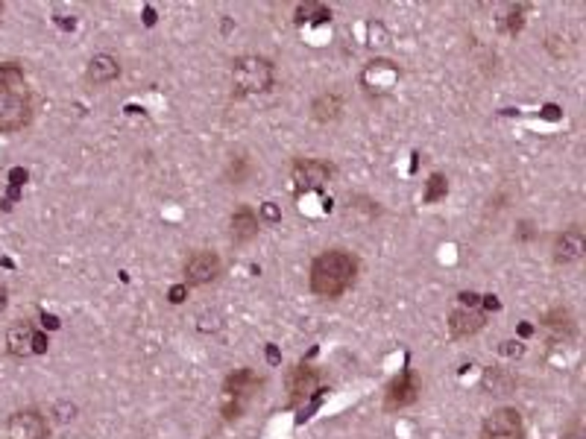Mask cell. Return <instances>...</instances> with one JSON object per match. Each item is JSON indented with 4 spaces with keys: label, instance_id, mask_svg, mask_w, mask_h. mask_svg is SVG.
<instances>
[{
    "label": "cell",
    "instance_id": "484cf974",
    "mask_svg": "<svg viewBox=\"0 0 586 439\" xmlns=\"http://www.w3.org/2000/svg\"><path fill=\"white\" fill-rule=\"evenodd\" d=\"M458 299H460V302H463L466 307H475V305H478V302H481V299H478V293H460V296H458Z\"/></svg>",
    "mask_w": 586,
    "mask_h": 439
},
{
    "label": "cell",
    "instance_id": "6da1fadb",
    "mask_svg": "<svg viewBox=\"0 0 586 439\" xmlns=\"http://www.w3.org/2000/svg\"><path fill=\"white\" fill-rule=\"evenodd\" d=\"M358 276V261L355 255L343 249H331L314 258L311 263V290L323 296V299H338L352 287V281Z\"/></svg>",
    "mask_w": 586,
    "mask_h": 439
},
{
    "label": "cell",
    "instance_id": "cb8c5ba5",
    "mask_svg": "<svg viewBox=\"0 0 586 439\" xmlns=\"http://www.w3.org/2000/svg\"><path fill=\"white\" fill-rule=\"evenodd\" d=\"M47 334H41V331H36V337H32V355H45L47 351Z\"/></svg>",
    "mask_w": 586,
    "mask_h": 439
},
{
    "label": "cell",
    "instance_id": "1f68e13d",
    "mask_svg": "<svg viewBox=\"0 0 586 439\" xmlns=\"http://www.w3.org/2000/svg\"><path fill=\"white\" fill-rule=\"evenodd\" d=\"M563 439H583V436H581L578 431H572V434H566V436H563Z\"/></svg>",
    "mask_w": 586,
    "mask_h": 439
},
{
    "label": "cell",
    "instance_id": "52a82bcc",
    "mask_svg": "<svg viewBox=\"0 0 586 439\" xmlns=\"http://www.w3.org/2000/svg\"><path fill=\"white\" fill-rule=\"evenodd\" d=\"M419 399V378L410 369H405L401 375L387 387L384 395V410H401L408 404H414Z\"/></svg>",
    "mask_w": 586,
    "mask_h": 439
},
{
    "label": "cell",
    "instance_id": "7c38bea8",
    "mask_svg": "<svg viewBox=\"0 0 586 439\" xmlns=\"http://www.w3.org/2000/svg\"><path fill=\"white\" fill-rule=\"evenodd\" d=\"M229 235L235 244H249L255 235H258V217L249 205H241L237 211L232 214V226H229Z\"/></svg>",
    "mask_w": 586,
    "mask_h": 439
},
{
    "label": "cell",
    "instance_id": "7402d4cb",
    "mask_svg": "<svg viewBox=\"0 0 586 439\" xmlns=\"http://www.w3.org/2000/svg\"><path fill=\"white\" fill-rule=\"evenodd\" d=\"M542 325L546 328H557V331H563V328H572V320H569V313L563 311V307H557V311H551L542 316Z\"/></svg>",
    "mask_w": 586,
    "mask_h": 439
},
{
    "label": "cell",
    "instance_id": "8fae6325",
    "mask_svg": "<svg viewBox=\"0 0 586 439\" xmlns=\"http://www.w3.org/2000/svg\"><path fill=\"white\" fill-rule=\"evenodd\" d=\"M583 252H586V237L578 232V228H569V232L557 235V240H554V261L557 263L578 261Z\"/></svg>",
    "mask_w": 586,
    "mask_h": 439
},
{
    "label": "cell",
    "instance_id": "3957f363",
    "mask_svg": "<svg viewBox=\"0 0 586 439\" xmlns=\"http://www.w3.org/2000/svg\"><path fill=\"white\" fill-rule=\"evenodd\" d=\"M30 123V100L21 88H0V132H18Z\"/></svg>",
    "mask_w": 586,
    "mask_h": 439
},
{
    "label": "cell",
    "instance_id": "ffe728a7",
    "mask_svg": "<svg viewBox=\"0 0 586 439\" xmlns=\"http://www.w3.org/2000/svg\"><path fill=\"white\" fill-rule=\"evenodd\" d=\"M525 27V6L519 3V6H507V15H504V29L510 32V36H516L519 29Z\"/></svg>",
    "mask_w": 586,
    "mask_h": 439
},
{
    "label": "cell",
    "instance_id": "9c48e42d",
    "mask_svg": "<svg viewBox=\"0 0 586 439\" xmlns=\"http://www.w3.org/2000/svg\"><path fill=\"white\" fill-rule=\"evenodd\" d=\"M484 325H487V316L478 313L475 307H458V311H452V316H449L452 337H472V334H478Z\"/></svg>",
    "mask_w": 586,
    "mask_h": 439
},
{
    "label": "cell",
    "instance_id": "e0dca14e",
    "mask_svg": "<svg viewBox=\"0 0 586 439\" xmlns=\"http://www.w3.org/2000/svg\"><path fill=\"white\" fill-rule=\"evenodd\" d=\"M446 193H449V179L443 173H431L428 182H425V193H422V200L425 202H440Z\"/></svg>",
    "mask_w": 586,
    "mask_h": 439
},
{
    "label": "cell",
    "instance_id": "4316f807",
    "mask_svg": "<svg viewBox=\"0 0 586 439\" xmlns=\"http://www.w3.org/2000/svg\"><path fill=\"white\" fill-rule=\"evenodd\" d=\"M9 179H12V185H24L27 182V170H12L9 173Z\"/></svg>",
    "mask_w": 586,
    "mask_h": 439
},
{
    "label": "cell",
    "instance_id": "30bf717a",
    "mask_svg": "<svg viewBox=\"0 0 586 439\" xmlns=\"http://www.w3.org/2000/svg\"><path fill=\"white\" fill-rule=\"evenodd\" d=\"M121 76V62L108 53H97V56L89 62V71H85V80L94 85H108Z\"/></svg>",
    "mask_w": 586,
    "mask_h": 439
},
{
    "label": "cell",
    "instance_id": "f546056e",
    "mask_svg": "<svg viewBox=\"0 0 586 439\" xmlns=\"http://www.w3.org/2000/svg\"><path fill=\"white\" fill-rule=\"evenodd\" d=\"M267 355H270V364H279V351H276V348H270Z\"/></svg>",
    "mask_w": 586,
    "mask_h": 439
},
{
    "label": "cell",
    "instance_id": "d4e9b609",
    "mask_svg": "<svg viewBox=\"0 0 586 439\" xmlns=\"http://www.w3.org/2000/svg\"><path fill=\"white\" fill-rule=\"evenodd\" d=\"M261 217H264V220H273V223H276V220L281 217V211H279L273 202H264V205H261Z\"/></svg>",
    "mask_w": 586,
    "mask_h": 439
},
{
    "label": "cell",
    "instance_id": "603a6c76",
    "mask_svg": "<svg viewBox=\"0 0 586 439\" xmlns=\"http://www.w3.org/2000/svg\"><path fill=\"white\" fill-rule=\"evenodd\" d=\"M185 293H188V284H173L170 293H167V299L173 305H179V302H185Z\"/></svg>",
    "mask_w": 586,
    "mask_h": 439
},
{
    "label": "cell",
    "instance_id": "d6986e66",
    "mask_svg": "<svg viewBox=\"0 0 586 439\" xmlns=\"http://www.w3.org/2000/svg\"><path fill=\"white\" fill-rule=\"evenodd\" d=\"M249 173H253V164H249V158H244V156L232 158L229 161V170H226V176H229L232 185H246Z\"/></svg>",
    "mask_w": 586,
    "mask_h": 439
},
{
    "label": "cell",
    "instance_id": "ac0fdd59",
    "mask_svg": "<svg viewBox=\"0 0 586 439\" xmlns=\"http://www.w3.org/2000/svg\"><path fill=\"white\" fill-rule=\"evenodd\" d=\"M331 12L325 6L320 3H305V6H296V24H305V21H317V24H323V21H329Z\"/></svg>",
    "mask_w": 586,
    "mask_h": 439
},
{
    "label": "cell",
    "instance_id": "277c9868",
    "mask_svg": "<svg viewBox=\"0 0 586 439\" xmlns=\"http://www.w3.org/2000/svg\"><path fill=\"white\" fill-rule=\"evenodd\" d=\"M522 416L513 407H498L484 419L481 425V439H522Z\"/></svg>",
    "mask_w": 586,
    "mask_h": 439
},
{
    "label": "cell",
    "instance_id": "f1b7e54d",
    "mask_svg": "<svg viewBox=\"0 0 586 439\" xmlns=\"http://www.w3.org/2000/svg\"><path fill=\"white\" fill-rule=\"evenodd\" d=\"M484 299H487L484 305H487V307H490V311H498V302H495V296H484Z\"/></svg>",
    "mask_w": 586,
    "mask_h": 439
},
{
    "label": "cell",
    "instance_id": "83f0119b",
    "mask_svg": "<svg viewBox=\"0 0 586 439\" xmlns=\"http://www.w3.org/2000/svg\"><path fill=\"white\" fill-rule=\"evenodd\" d=\"M45 328H59V320H56V316H47L45 313Z\"/></svg>",
    "mask_w": 586,
    "mask_h": 439
},
{
    "label": "cell",
    "instance_id": "4fadbf2b",
    "mask_svg": "<svg viewBox=\"0 0 586 439\" xmlns=\"http://www.w3.org/2000/svg\"><path fill=\"white\" fill-rule=\"evenodd\" d=\"M317 381H320V372L314 369V366H296V369H293L290 383H288L290 404H299L302 399H308V395L314 392V387H317Z\"/></svg>",
    "mask_w": 586,
    "mask_h": 439
},
{
    "label": "cell",
    "instance_id": "ba28073f",
    "mask_svg": "<svg viewBox=\"0 0 586 439\" xmlns=\"http://www.w3.org/2000/svg\"><path fill=\"white\" fill-rule=\"evenodd\" d=\"M220 276V258L214 252H194L185 261V284H211Z\"/></svg>",
    "mask_w": 586,
    "mask_h": 439
},
{
    "label": "cell",
    "instance_id": "8992f818",
    "mask_svg": "<svg viewBox=\"0 0 586 439\" xmlns=\"http://www.w3.org/2000/svg\"><path fill=\"white\" fill-rule=\"evenodd\" d=\"M50 425L38 410H18L6 425L9 439H47Z\"/></svg>",
    "mask_w": 586,
    "mask_h": 439
},
{
    "label": "cell",
    "instance_id": "9a60e30c",
    "mask_svg": "<svg viewBox=\"0 0 586 439\" xmlns=\"http://www.w3.org/2000/svg\"><path fill=\"white\" fill-rule=\"evenodd\" d=\"M340 112H343V100H340V94H334V91H325L311 103V117L317 120V123H331V120L340 117Z\"/></svg>",
    "mask_w": 586,
    "mask_h": 439
},
{
    "label": "cell",
    "instance_id": "44dd1931",
    "mask_svg": "<svg viewBox=\"0 0 586 439\" xmlns=\"http://www.w3.org/2000/svg\"><path fill=\"white\" fill-rule=\"evenodd\" d=\"M21 82H24V73L18 64H0V88H21Z\"/></svg>",
    "mask_w": 586,
    "mask_h": 439
},
{
    "label": "cell",
    "instance_id": "4dcf8cb0",
    "mask_svg": "<svg viewBox=\"0 0 586 439\" xmlns=\"http://www.w3.org/2000/svg\"><path fill=\"white\" fill-rule=\"evenodd\" d=\"M6 307V287H0V311Z\"/></svg>",
    "mask_w": 586,
    "mask_h": 439
},
{
    "label": "cell",
    "instance_id": "5bb4252c",
    "mask_svg": "<svg viewBox=\"0 0 586 439\" xmlns=\"http://www.w3.org/2000/svg\"><path fill=\"white\" fill-rule=\"evenodd\" d=\"M32 337H36V328H32L30 322H15L6 331V348H9V355H15V357L32 355Z\"/></svg>",
    "mask_w": 586,
    "mask_h": 439
},
{
    "label": "cell",
    "instance_id": "7a4b0ae2",
    "mask_svg": "<svg viewBox=\"0 0 586 439\" xmlns=\"http://www.w3.org/2000/svg\"><path fill=\"white\" fill-rule=\"evenodd\" d=\"M232 80H235V88L241 97L264 94L276 82V68L264 56H241L232 64Z\"/></svg>",
    "mask_w": 586,
    "mask_h": 439
},
{
    "label": "cell",
    "instance_id": "2e32d148",
    "mask_svg": "<svg viewBox=\"0 0 586 439\" xmlns=\"http://www.w3.org/2000/svg\"><path fill=\"white\" fill-rule=\"evenodd\" d=\"M255 383H258V378L253 375V372H249V369H237L235 375L226 378V395H229V399H241V395H246V390L255 387Z\"/></svg>",
    "mask_w": 586,
    "mask_h": 439
},
{
    "label": "cell",
    "instance_id": "5b68a950",
    "mask_svg": "<svg viewBox=\"0 0 586 439\" xmlns=\"http://www.w3.org/2000/svg\"><path fill=\"white\" fill-rule=\"evenodd\" d=\"M331 179V167L317 158H299L293 164V188L296 193H311L325 188V182Z\"/></svg>",
    "mask_w": 586,
    "mask_h": 439
}]
</instances>
